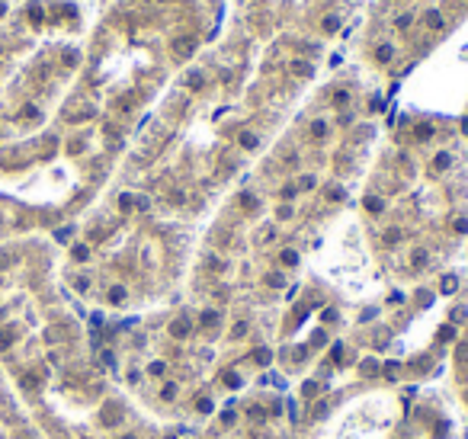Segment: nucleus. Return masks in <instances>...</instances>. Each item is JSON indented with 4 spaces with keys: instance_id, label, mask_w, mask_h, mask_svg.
Returning <instances> with one entry per match:
<instances>
[{
    "instance_id": "1",
    "label": "nucleus",
    "mask_w": 468,
    "mask_h": 439,
    "mask_svg": "<svg viewBox=\"0 0 468 439\" xmlns=\"http://www.w3.org/2000/svg\"><path fill=\"white\" fill-rule=\"evenodd\" d=\"M170 51H173V58H177V61H186V58L196 51V39H193V36H180V39H173Z\"/></svg>"
},
{
    "instance_id": "2",
    "label": "nucleus",
    "mask_w": 468,
    "mask_h": 439,
    "mask_svg": "<svg viewBox=\"0 0 468 439\" xmlns=\"http://www.w3.org/2000/svg\"><path fill=\"white\" fill-rule=\"evenodd\" d=\"M170 333H173V337H186V333H189V321L186 318H177V321L170 324Z\"/></svg>"
},
{
    "instance_id": "3",
    "label": "nucleus",
    "mask_w": 468,
    "mask_h": 439,
    "mask_svg": "<svg viewBox=\"0 0 468 439\" xmlns=\"http://www.w3.org/2000/svg\"><path fill=\"white\" fill-rule=\"evenodd\" d=\"M449 164H452V157H449L446 151H443V154H436V157H433V170H436V173H439V170H449Z\"/></svg>"
},
{
    "instance_id": "4",
    "label": "nucleus",
    "mask_w": 468,
    "mask_h": 439,
    "mask_svg": "<svg viewBox=\"0 0 468 439\" xmlns=\"http://www.w3.org/2000/svg\"><path fill=\"white\" fill-rule=\"evenodd\" d=\"M202 84H205V77H202V71H193V74L186 77V87H189V90H199V87H202Z\"/></svg>"
},
{
    "instance_id": "5",
    "label": "nucleus",
    "mask_w": 468,
    "mask_h": 439,
    "mask_svg": "<svg viewBox=\"0 0 468 439\" xmlns=\"http://www.w3.org/2000/svg\"><path fill=\"white\" fill-rule=\"evenodd\" d=\"M292 71H295L298 77H311V64H308V61H292Z\"/></svg>"
},
{
    "instance_id": "6",
    "label": "nucleus",
    "mask_w": 468,
    "mask_h": 439,
    "mask_svg": "<svg viewBox=\"0 0 468 439\" xmlns=\"http://www.w3.org/2000/svg\"><path fill=\"white\" fill-rule=\"evenodd\" d=\"M427 26H430V29H443V16H439L436 10L427 13Z\"/></svg>"
},
{
    "instance_id": "7",
    "label": "nucleus",
    "mask_w": 468,
    "mask_h": 439,
    "mask_svg": "<svg viewBox=\"0 0 468 439\" xmlns=\"http://www.w3.org/2000/svg\"><path fill=\"white\" fill-rule=\"evenodd\" d=\"M279 260L285 263V266H295V263H298V253H295V250H282V257H279Z\"/></svg>"
},
{
    "instance_id": "8",
    "label": "nucleus",
    "mask_w": 468,
    "mask_h": 439,
    "mask_svg": "<svg viewBox=\"0 0 468 439\" xmlns=\"http://www.w3.org/2000/svg\"><path fill=\"white\" fill-rule=\"evenodd\" d=\"M241 144H244L247 151H254V148H257V135H250V131H244V135H241Z\"/></svg>"
},
{
    "instance_id": "9",
    "label": "nucleus",
    "mask_w": 468,
    "mask_h": 439,
    "mask_svg": "<svg viewBox=\"0 0 468 439\" xmlns=\"http://www.w3.org/2000/svg\"><path fill=\"white\" fill-rule=\"evenodd\" d=\"M218 324V311H202V327H212Z\"/></svg>"
},
{
    "instance_id": "10",
    "label": "nucleus",
    "mask_w": 468,
    "mask_h": 439,
    "mask_svg": "<svg viewBox=\"0 0 468 439\" xmlns=\"http://www.w3.org/2000/svg\"><path fill=\"white\" fill-rule=\"evenodd\" d=\"M378 372V362L375 359H366V362H362V375H375Z\"/></svg>"
},
{
    "instance_id": "11",
    "label": "nucleus",
    "mask_w": 468,
    "mask_h": 439,
    "mask_svg": "<svg viewBox=\"0 0 468 439\" xmlns=\"http://www.w3.org/2000/svg\"><path fill=\"white\" fill-rule=\"evenodd\" d=\"M324 29H327V32H337V29H340V20H337V16H327V20H324Z\"/></svg>"
},
{
    "instance_id": "12",
    "label": "nucleus",
    "mask_w": 468,
    "mask_h": 439,
    "mask_svg": "<svg viewBox=\"0 0 468 439\" xmlns=\"http://www.w3.org/2000/svg\"><path fill=\"white\" fill-rule=\"evenodd\" d=\"M334 103H337V106H346V103H350V93H346V90H337V93H334Z\"/></svg>"
},
{
    "instance_id": "13",
    "label": "nucleus",
    "mask_w": 468,
    "mask_h": 439,
    "mask_svg": "<svg viewBox=\"0 0 468 439\" xmlns=\"http://www.w3.org/2000/svg\"><path fill=\"white\" fill-rule=\"evenodd\" d=\"M378 61H392V45H378Z\"/></svg>"
},
{
    "instance_id": "14",
    "label": "nucleus",
    "mask_w": 468,
    "mask_h": 439,
    "mask_svg": "<svg viewBox=\"0 0 468 439\" xmlns=\"http://www.w3.org/2000/svg\"><path fill=\"white\" fill-rule=\"evenodd\" d=\"M455 285H458L455 276H446V279H443V292H455Z\"/></svg>"
},
{
    "instance_id": "15",
    "label": "nucleus",
    "mask_w": 468,
    "mask_h": 439,
    "mask_svg": "<svg viewBox=\"0 0 468 439\" xmlns=\"http://www.w3.org/2000/svg\"><path fill=\"white\" fill-rule=\"evenodd\" d=\"M161 394H164L167 401H173V398H177V385H173V382H170V385H164V391H161Z\"/></svg>"
},
{
    "instance_id": "16",
    "label": "nucleus",
    "mask_w": 468,
    "mask_h": 439,
    "mask_svg": "<svg viewBox=\"0 0 468 439\" xmlns=\"http://www.w3.org/2000/svg\"><path fill=\"white\" fill-rule=\"evenodd\" d=\"M414 266H423V263H427V250H414Z\"/></svg>"
},
{
    "instance_id": "17",
    "label": "nucleus",
    "mask_w": 468,
    "mask_h": 439,
    "mask_svg": "<svg viewBox=\"0 0 468 439\" xmlns=\"http://www.w3.org/2000/svg\"><path fill=\"white\" fill-rule=\"evenodd\" d=\"M254 359H257V362H263V365H266V362H270V349H257V353H254Z\"/></svg>"
},
{
    "instance_id": "18",
    "label": "nucleus",
    "mask_w": 468,
    "mask_h": 439,
    "mask_svg": "<svg viewBox=\"0 0 468 439\" xmlns=\"http://www.w3.org/2000/svg\"><path fill=\"white\" fill-rule=\"evenodd\" d=\"M430 135H433V128H430V125H417V138H423V141H427Z\"/></svg>"
},
{
    "instance_id": "19",
    "label": "nucleus",
    "mask_w": 468,
    "mask_h": 439,
    "mask_svg": "<svg viewBox=\"0 0 468 439\" xmlns=\"http://www.w3.org/2000/svg\"><path fill=\"white\" fill-rule=\"evenodd\" d=\"M324 131H327V125H324V122H315V125H311V135H318V138L324 135Z\"/></svg>"
},
{
    "instance_id": "20",
    "label": "nucleus",
    "mask_w": 468,
    "mask_h": 439,
    "mask_svg": "<svg viewBox=\"0 0 468 439\" xmlns=\"http://www.w3.org/2000/svg\"><path fill=\"white\" fill-rule=\"evenodd\" d=\"M385 241H388V244H395V241H401V231H398V228H392V231H388V234H385Z\"/></svg>"
},
{
    "instance_id": "21",
    "label": "nucleus",
    "mask_w": 468,
    "mask_h": 439,
    "mask_svg": "<svg viewBox=\"0 0 468 439\" xmlns=\"http://www.w3.org/2000/svg\"><path fill=\"white\" fill-rule=\"evenodd\" d=\"M298 186H301V189H311V186H315V177H301Z\"/></svg>"
},
{
    "instance_id": "22",
    "label": "nucleus",
    "mask_w": 468,
    "mask_h": 439,
    "mask_svg": "<svg viewBox=\"0 0 468 439\" xmlns=\"http://www.w3.org/2000/svg\"><path fill=\"white\" fill-rule=\"evenodd\" d=\"M109 298H112V302H122V298H125V292H122V288H112V292H109Z\"/></svg>"
},
{
    "instance_id": "23",
    "label": "nucleus",
    "mask_w": 468,
    "mask_h": 439,
    "mask_svg": "<svg viewBox=\"0 0 468 439\" xmlns=\"http://www.w3.org/2000/svg\"><path fill=\"white\" fill-rule=\"evenodd\" d=\"M244 333H247V324H244V321H241V324H238V327H234V337H244Z\"/></svg>"
},
{
    "instance_id": "24",
    "label": "nucleus",
    "mask_w": 468,
    "mask_h": 439,
    "mask_svg": "<svg viewBox=\"0 0 468 439\" xmlns=\"http://www.w3.org/2000/svg\"><path fill=\"white\" fill-rule=\"evenodd\" d=\"M366 205L372 208V212H378V208H382V202H378V199H366Z\"/></svg>"
},
{
    "instance_id": "25",
    "label": "nucleus",
    "mask_w": 468,
    "mask_h": 439,
    "mask_svg": "<svg viewBox=\"0 0 468 439\" xmlns=\"http://www.w3.org/2000/svg\"><path fill=\"white\" fill-rule=\"evenodd\" d=\"M398 26H401V29H404V26H411V13H404V16H398Z\"/></svg>"
},
{
    "instance_id": "26",
    "label": "nucleus",
    "mask_w": 468,
    "mask_h": 439,
    "mask_svg": "<svg viewBox=\"0 0 468 439\" xmlns=\"http://www.w3.org/2000/svg\"><path fill=\"white\" fill-rule=\"evenodd\" d=\"M164 369H167V365H164V362H151V372H154V375H161Z\"/></svg>"
},
{
    "instance_id": "27",
    "label": "nucleus",
    "mask_w": 468,
    "mask_h": 439,
    "mask_svg": "<svg viewBox=\"0 0 468 439\" xmlns=\"http://www.w3.org/2000/svg\"><path fill=\"white\" fill-rule=\"evenodd\" d=\"M455 228H458V231L465 234V231H468V218H458V225H455Z\"/></svg>"
}]
</instances>
